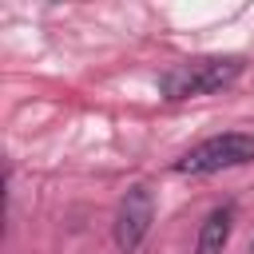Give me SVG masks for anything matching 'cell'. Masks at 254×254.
Segmentation results:
<instances>
[{
    "mask_svg": "<svg viewBox=\"0 0 254 254\" xmlns=\"http://www.w3.org/2000/svg\"><path fill=\"white\" fill-rule=\"evenodd\" d=\"M242 75V60L238 56H210V60H190L179 64L171 71L159 75V87L167 99H194L206 91H218L226 83H234Z\"/></svg>",
    "mask_w": 254,
    "mask_h": 254,
    "instance_id": "cell-1",
    "label": "cell"
},
{
    "mask_svg": "<svg viewBox=\"0 0 254 254\" xmlns=\"http://www.w3.org/2000/svg\"><path fill=\"white\" fill-rule=\"evenodd\" d=\"M254 159V135L246 131H226V135H214V139H202L198 147H190L175 171L179 175H214V171H226V167H242Z\"/></svg>",
    "mask_w": 254,
    "mask_h": 254,
    "instance_id": "cell-2",
    "label": "cell"
},
{
    "mask_svg": "<svg viewBox=\"0 0 254 254\" xmlns=\"http://www.w3.org/2000/svg\"><path fill=\"white\" fill-rule=\"evenodd\" d=\"M151 218H155V194H151V187L135 183V187L123 194L119 210H115V246H119L123 254H135L139 242H143L147 230H151Z\"/></svg>",
    "mask_w": 254,
    "mask_h": 254,
    "instance_id": "cell-3",
    "label": "cell"
},
{
    "mask_svg": "<svg viewBox=\"0 0 254 254\" xmlns=\"http://www.w3.org/2000/svg\"><path fill=\"white\" fill-rule=\"evenodd\" d=\"M230 230H234V206L222 202V206H214V210L202 218V226H198V242H194V254H222Z\"/></svg>",
    "mask_w": 254,
    "mask_h": 254,
    "instance_id": "cell-4",
    "label": "cell"
}]
</instances>
